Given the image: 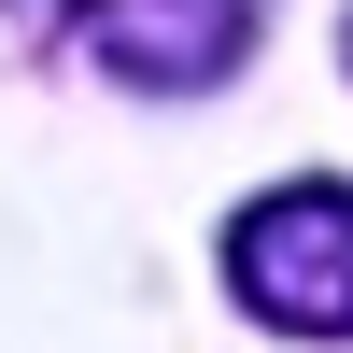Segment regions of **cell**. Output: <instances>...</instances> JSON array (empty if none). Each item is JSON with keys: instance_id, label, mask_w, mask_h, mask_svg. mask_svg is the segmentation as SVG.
I'll list each match as a JSON object with an SVG mask.
<instances>
[{"instance_id": "1", "label": "cell", "mask_w": 353, "mask_h": 353, "mask_svg": "<svg viewBox=\"0 0 353 353\" xmlns=\"http://www.w3.org/2000/svg\"><path fill=\"white\" fill-rule=\"evenodd\" d=\"M226 283L297 339H353V184H283L226 226Z\"/></svg>"}, {"instance_id": "2", "label": "cell", "mask_w": 353, "mask_h": 353, "mask_svg": "<svg viewBox=\"0 0 353 353\" xmlns=\"http://www.w3.org/2000/svg\"><path fill=\"white\" fill-rule=\"evenodd\" d=\"M57 28L113 85H226L254 57V0H71Z\"/></svg>"}]
</instances>
